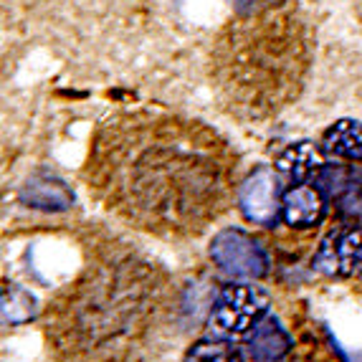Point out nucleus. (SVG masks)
<instances>
[{
    "label": "nucleus",
    "instance_id": "nucleus-1",
    "mask_svg": "<svg viewBox=\"0 0 362 362\" xmlns=\"http://www.w3.org/2000/svg\"><path fill=\"white\" fill-rule=\"evenodd\" d=\"M84 180L109 213L137 230L195 238L233 203L238 157L203 122L134 109L94 132Z\"/></svg>",
    "mask_w": 362,
    "mask_h": 362
},
{
    "label": "nucleus",
    "instance_id": "nucleus-2",
    "mask_svg": "<svg viewBox=\"0 0 362 362\" xmlns=\"http://www.w3.org/2000/svg\"><path fill=\"white\" fill-rule=\"evenodd\" d=\"M177 304L163 266L109 246L49 302L43 327L66 362H157L175 332Z\"/></svg>",
    "mask_w": 362,
    "mask_h": 362
},
{
    "label": "nucleus",
    "instance_id": "nucleus-3",
    "mask_svg": "<svg viewBox=\"0 0 362 362\" xmlns=\"http://www.w3.org/2000/svg\"><path fill=\"white\" fill-rule=\"evenodd\" d=\"M317 30L291 0H259L218 28L208 78L228 115L266 122L302 97Z\"/></svg>",
    "mask_w": 362,
    "mask_h": 362
},
{
    "label": "nucleus",
    "instance_id": "nucleus-4",
    "mask_svg": "<svg viewBox=\"0 0 362 362\" xmlns=\"http://www.w3.org/2000/svg\"><path fill=\"white\" fill-rule=\"evenodd\" d=\"M264 317H269V296L259 286L233 284L216 299L208 327L218 339H241L254 332Z\"/></svg>",
    "mask_w": 362,
    "mask_h": 362
},
{
    "label": "nucleus",
    "instance_id": "nucleus-5",
    "mask_svg": "<svg viewBox=\"0 0 362 362\" xmlns=\"http://www.w3.org/2000/svg\"><path fill=\"white\" fill-rule=\"evenodd\" d=\"M211 259L226 274L241 279H261L269 272V256L256 238L243 230L226 228L211 241Z\"/></svg>",
    "mask_w": 362,
    "mask_h": 362
},
{
    "label": "nucleus",
    "instance_id": "nucleus-6",
    "mask_svg": "<svg viewBox=\"0 0 362 362\" xmlns=\"http://www.w3.org/2000/svg\"><path fill=\"white\" fill-rule=\"evenodd\" d=\"M281 200L284 193L272 170L259 168L238 185V206L246 221L264 228H274L281 218Z\"/></svg>",
    "mask_w": 362,
    "mask_h": 362
},
{
    "label": "nucleus",
    "instance_id": "nucleus-7",
    "mask_svg": "<svg viewBox=\"0 0 362 362\" xmlns=\"http://www.w3.org/2000/svg\"><path fill=\"white\" fill-rule=\"evenodd\" d=\"M314 266L329 276H362V230L327 235L314 256Z\"/></svg>",
    "mask_w": 362,
    "mask_h": 362
},
{
    "label": "nucleus",
    "instance_id": "nucleus-8",
    "mask_svg": "<svg viewBox=\"0 0 362 362\" xmlns=\"http://www.w3.org/2000/svg\"><path fill=\"white\" fill-rule=\"evenodd\" d=\"M325 216V198L322 190L307 182H296L289 190H284L281 200V221L294 228H312Z\"/></svg>",
    "mask_w": 362,
    "mask_h": 362
},
{
    "label": "nucleus",
    "instance_id": "nucleus-9",
    "mask_svg": "<svg viewBox=\"0 0 362 362\" xmlns=\"http://www.w3.org/2000/svg\"><path fill=\"white\" fill-rule=\"evenodd\" d=\"M21 203L33 211L64 213L74 206V190L59 177L36 175L30 177L21 190Z\"/></svg>",
    "mask_w": 362,
    "mask_h": 362
},
{
    "label": "nucleus",
    "instance_id": "nucleus-10",
    "mask_svg": "<svg viewBox=\"0 0 362 362\" xmlns=\"http://www.w3.org/2000/svg\"><path fill=\"white\" fill-rule=\"evenodd\" d=\"M291 350V337L276 317H264L251 337H248V352L259 362H279L284 360Z\"/></svg>",
    "mask_w": 362,
    "mask_h": 362
},
{
    "label": "nucleus",
    "instance_id": "nucleus-11",
    "mask_svg": "<svg viewBox=\"0 0 362 362\" xmlns=\"http://www.w3.org/2000/svg\"><path fill=\"white\" fill-rule=\"evenodd\" d=\"M322 168H325L322 155L312 142H296V145H289L281 155L276 157V170L284 177L294 180V185L296 182L312 180L314 175H320Z\"/></svg>",
    "mask_w": 362,
    "mask_h": 362
},
{
    "label": "nucleus",
    "instance_id": "nucleus-12",
    "mask_svg": "<svg viewBox=\"0 0 362 362\" xmlns=\"http://www.w3.org/2000/svg\"><path fill=\"white\" fill-rule=\"evenodd\" d=\"M325 152L339 160H362V124L339 119L325 132Z\"/></svg>",
    "mask_w": 362,
    "mask_h": 362
},
{
    "label": "nucleus",
    "instance_id": "nucleus-13",
    "mask_svg": "<svg viewBox=\"0 0 362 362\" xmlns=\"http://www.w3.org/2000/svg\"><path fill=\"white\" fill-rule=\"evenodd\" d=\"M36 317V299L18 284L3 286V320L6 325H25Z\"/></svg>",
    "mask_w": 362,
    "mask_h": 362
},
{
    "label": "nucleus",
    "instance_id": "nucleus-14",
    "mask_svg": "<svg viewBox=\"0 0 362 362\" xmlns=\"http://www.w3.org/2000/svg\"><path fill=\"white\" fill-rule=\"evenodd\" d=\"M185 362H243V355L238 347L230 344V339H206L198 342L187 352Z\"/></svg>",
    "mask_w": 362,
    "mask_h": 362
}]
</instances>
